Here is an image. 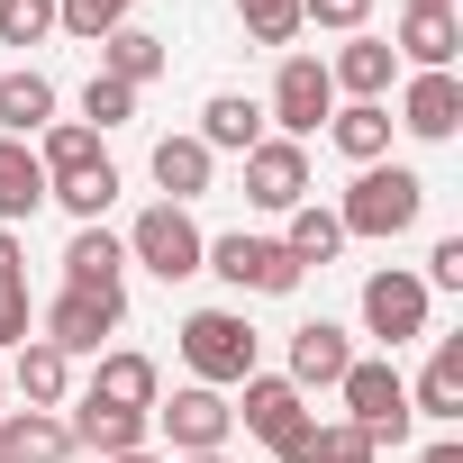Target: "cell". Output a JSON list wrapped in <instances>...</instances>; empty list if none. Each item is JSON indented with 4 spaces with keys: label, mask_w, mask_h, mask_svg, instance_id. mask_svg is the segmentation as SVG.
I'll return each instance as SVG.
<instances>
[{
    "label": "cell",
    "mask_w": 463,
    "mask_h": 463,
    "mask_svg": "<svg viewBox=\"0 0 463 463\" xmlns=\"http://www.w3.org/2000/svg\"><path fill=\"white\" fill-rule=\"evenodd\" d=\"M418 218H427V182H418L409 164H364L354 191L336 200V227H345V237H373V246L409 237Z\"/></svg>",
    "instance_id": "6da1fadb"
},
{
    "label": "cell",
    "mask_w": 463,
    "mask_h": 463,
    "mask_svg": "<svg viewBox=\"0 0 463 463\" xmlns=\"http://www.w3.org/2000/svg\"><path fill=\"white\" fill-rule=\"evenodd\" d=\"M255 327H246V309H191L182 318V364H191V382H209V391H237L246 373H255Z\"/></svg>",
    "instance_id": "7a4b0ae2"
},
{
    "label": "cell",
    "mask_w": 463,
    "mask_h": 463,
    "mask_svg": "<svg viewBox=\"0 0 463 463\" xmlns=\"http://www.w3.org/2000/svg\"><path fill=\"white\" fill-rule=\"evenodd\" d=\"M336 391H345V427H354L364 445H400V436L418 427V418H409V382H400V364H391V354H382V364H364V354H354Z\"/></svg>",
    "instance_id": "3957f363"
},
{
    "label": "cell",
    "mask_w": 463,
    "mask_h": 463,
    "mask_svg": "<svg viewBox=\"0 0 463 463\" xmlns=\"http://www.w3.org/2000/svg\"><path fill=\"white\" fill-rule=\"evenodd\" d=\"M200 273H218L227 291H255V300H291V291H300V264L282 255V237H246V227L209 237Z\"/></svg>",
    "instance_id": "277c9868"
},
{
    "label": "cell",
    "mask_w": 463,
    "mask_h": 463,
    "mask_svg": "<svg viewBox=\"0 0 463 463\" xmlns=\"http://www.w3.org/2000/svg\"><path fill=\"white\" fill-rule=\"evenodd\" d=\"M118 246H128V264H146L155 282H191V273H200V255H209L200 218H191V209H173V200L137 209V227H128Z\"/></svg>",
    "instance_id": "5b68a950"
},
{
    "label": "cell",
    "mask_w": 463,
    "mask_h": 463,
    "mask_svg": "<svg viewBox=\"0 0 463 463\" xmlns=\"http://www.w3.org/2000/svg\"><path fill=\"white\" fill-rule=\"evenodd\" d=\"M237 427H246V436H264V445L291 463V454L309 445L318 409H309V391H291L282 373H246V382H237Z\"/></svg>",
    "instance_id": "8992f818"
},
{
    "label": "cell",
    "mask_w": 463,
    "mask_h": 463,
    "mask_svg": "<svg viewBox=\"0 0 463 463\" xmlns=\"http://www.w3.org/2000/svg\"><path fill=\"white\" fill-rule=\"evenodd\" d=\"M264 118H273V128H282L291 146H309V137H318V128L336 118V82H327V55H282Z\"/></svg>",
    "instance_id": "52a82bcc"
},
{
    "label": "cell",
    "mask_w": 463,
    "mask_h": 463,
    "mask_svg": "<svg viewBox=\"0 0 463 463\" xmlns=\"http://www.w3.org/2000/svg\"><path fill=\"white\" fill-rule=\"evenodd\" d=\"M146 418L173 436V454H227V436H237V409H227V391H209V382H182Z\"/></svg>",
    "instance_id": "ba28073f"
},
{
    "label": "cell",
    "mask_w": 463,
    "mask_h": 463,
    "mask_svg": "<svg viewBox=\"0 0 463 463\" xmlns=\"http://www.w3.org/2000/svg\"><path fill=\"white\" fill-rule=\"evenodd\" d=\"M364 336H382V354H400V345H418L427 336V282L418 273H373L364 282Z\"/></svg>",
    "instance_id": "9c48e42d"
},
{
    "label": "cell",
    "mask_w": 463,
    "mask_h": 463,
    "mask_svg": "<svg viewBox=\"0 0 463 463\" xmlns=\"http://www.w3.org/2000/svg\"><path fill=\"white\" fill-rule=\"evenodd\" d=\"M118 318H128V300H91V291H55V309L37 318V336L73 364V354H109V336H118Z\"/></svg>",
    "instance_id": "30bf717a"
},
{
    "label": "cell",
    "mask_w": 463,
    "mask_h": 463,
    "mask_svg": "<svg viewBox=\"0 0 463 463\" xmlns=\"http://www.w3.org/2000/svg\"><path fill=\"white\" fill-rule=\"evenodd\" d=\"M246 200H255V209H300V200H309V146L264 137V146L246 155Z\"/></svg>",
    "instance_id": "8fae6325"
},
{
    "label": "cell",
    "mask_w": 463,
    "mask_h": 463,
    "mask_svg": "<svg viewBox=\"0 0 463 463\" xmlns=\"http://www.w3.org/2000/svg\"><path fill=\"white\" fill-rule=\"evenodd\" d=\"M64 291L128 300V246L109 237V227H73V246H64Z\"/></svg>",
    "instance_id": "7c38bea8"
},
{
    "label": "cell",
    "mask_w": 463,
    "mask_h": 463,
    "mask_svg": "<svg viewBox=\"0 0 463 463\" xmlns=\"http://www.w3.org/2000/svg\"><path fill=\"white\" fill-rule=\"evenodd\" d=\"M345 364H354V345H345V327L336 318H300L291 327V391H336L345 382Z\"/></svg>",
    "instance_id": "4fadbf2b"
},
{
    "label": "cell",
    "mask_w": 463,
    "mask_h": 463,
    "mask_svg": "<svg viewBox=\"0 0 463 463\" xmlns=\"http://www.w3.org/2000/svg\"><path fill=\"white\" fill-rule=\"evenodd\" d=\"M64 427H73V454H100V463H109V454H137V445L155 436V418H146V409H109V400H91V391L73 400V418H64Z\"/></svg>",
    "instance_id": "5bb4252c"
},
{
    "label": "cell",
    "mask_w": 463,
    "mask_h": 463,
    "mask_svg": "<svg viewBox=\"0 0 463 463\" xmlns=\"http://www.w3.org/2000/svg\"><path fill=\"white\" fill-rule=\"evenodd\" d=\"M391 128H409V137L445 146V137L463 128V82H454V73H409V91H400V118H391Z\"/></svg>",
    "instance_id": "9a60e30c"
},
{
    "label": "cell",
    "mask_w": 463,
    "mask_h": 463,
    "mask_svg": "<svg viewBox=\"0 0 463 463\" xmlns=\"http://www.w3.org/2000/svg\"><path fill=\"white\" fill-rule=\"evenodd\" d=\"M209 155H255L264 146V100H246V91H209V109H200V128H191Z\"/></svg>",
    "instance_id": "2e32d148"
},
{
    "label": "cell",
    "mask_w": 463,
    "mask_h": 463,
    "mask_svg": "<svg viewBox=\"0 0 463 463\" xmlns=\"http://www.w3.org/2000/svg\"><path fill=\"white\" fill-rule=\"evenodd\" d=\"M0 463H73V427L55 409H10L0 418Z\"/></svg>",
    "instance_id": "e0dca14e"
},
{
    "label": "cell",
    "mask_w": 463,
    "mask_h": 463,
    "mask_svg": "<svg viewBox=\"0 0 463 463\" xmlns=\"http://www.w3.org/2000/svg\"><path fill=\"white\" fill-rule=\"evenodd\" d=\"M391 55H409L418 73H454L463 19H454V10H400V46H391Z\"/></svg>",
    "instance_id": "ac0fdd59"
},
{
    "label": "cell",
    "mask_w": 463,
    "mask_h": 463,
    "mask_svg": "<svg viewBox=\"0 0 463 463\" xmlns=\"http://www.w3.org/2000/svg\"><path fill=\"white\" fill-rule=\"evenodd\" d=\"M209 164H218V155H209L200 137H155V155H146V173H155V191H164L173 209H191V200L209 191Z\"/></svg>",
    "instance_id": "d6986e66"
},
{
    "label": "cell",
    "mask_w": 463,
    "mask_h": 463,
    "mask_svg": "<svg viewBox=\"0 0 463 463\" xmlns=\"http://www.w3.org/2000/svg\"><path fill=\"white\" fill-rule=\"evenodd\" d=\"M409 418H436V427L463 418V336H436V354H427V373L409 391Z\"/></svg>",
    "instance_id": "ffe728a7"
},
{
    "label": "cell",
    "mask_w": 463,
    "mask_h": 463,
    "mask_svg": "<svg viewBox=\"0 0 463 463\" xmlns=\"http://www.w3.org/2000/svg\"><path fill=\"white\" fill-rule=\"evenodd\" d=\"M391 73H400V55H391L382 37H345V46L327 55V82H336L345 100H382V91H391Z\"/></svg>",
    "instance_id": "44dd1931"
},
{
    "label": "cell",
    "mask_w": 463,
    "mask_h": 463,
    "mask_svg": "<svg viewBox=\"0 0 463 463\" xmlns=\"http://www.w3.org/2000/svg\"><path fill=\"white\" fill-rule=\"evenodd\" d=\"M82 391H91V400H109V409H155V400H164V373H155L146 354H128V345H118V354H100V364H91V382H82Z\"/></svg>",
    "instance_id": "7402d4cb"
},
{
    "label": "cell",
    "mask_w": 463,
    "mask_h": 463,
    "mask_svg": "<svg viewBox=\"0 0 463 463\" xmlns=\"http://www.w3.org/2000/svg\"><path fill=\"white\" fill-rule=\"evenodd\" d=\"M164 64H173V55H164V37H155V28H137V19L100 37V73H109V82H128V91H146Z\"/></svg>",
    "instance_id": "603a6c76"
},
{
    "label": "cell",
    "mask_w": 463,
    "mask_h": 463,
    "mask_svg": "<svg viewBox=\"0 0 463 463\" xmlns=\"http://www.w3.org/2000/svg\"><path fill=\"white\" fill-rule=\"evenodd\" d=\"M64 391H73V364H64L46 336H28V345L10 354V400H28V409H55Z\"/></svg>",
    "instance_id": "cb8c5ba5"
},
{
    "label": "cell",
    "mask_w": 463,
    "mask_h": 463,
    "mask_svg": "<svg viewBox=\"0 0 463 463\" xmlns=\"http://www.w3.org/2000/svg\"><path fill=\"white\" fill-rule=\"evenodd\" d=\"M37 209H46V164H37V146L0 137V227H19V218H37Z\"/></svg>",
    "instance_id": "d4e9b609"
},
{
    "label": "cell",
    "mask_w": 463,
    "mask_h": 463,
    "mask_svg": "<svg viewBox=\"0 0 463 463\" xmlns=\"http://www.w3.org/2000/svg\"><path fill=\"white\" fill-rule=\"evenodd\" d=\"M46 118H55V82H46L37 64L0 73V137H19V146H28V137H37Z\"/></svg>",
    "instance_id": "484cf974"
},
{
    "label": "cell",
    "mask_w": 463,
    "mask_h": 463,
    "mask_svg": "<svg viewBox=\"0 0 463 463\" xmlns=\"http://www.w3.org/2000/svg\"><path fill=\"white\" fill-rule=\"evenodd\" d=\"M327 137H336L345 164H391V109H382V100H345V109L327 118Z\"/></svg>",
    "instance_id": "4316f807"
},
{
    "label": "cell",
    "mask_w": 463,
    "mask_h": 463,
    "mask_svg": "<svg viewBox=\"0 0 463 463\" xmlns=\"http://www.w3.org/2000/svg\"><path fill=\"white\" fill-rule=\"evenodd\" d=\"M291 227H282V255L309 273V264H336V246H345V227H336V209H318V200H300V209H282Z\"/></svg>",
    "instance_id": "83f0119b"
},
{
    "label": "cell",
    "mask_w": 463,
    "mask_h": 463,
    "mask_svg": "<svg viewBox=\"0 0 463 463\" xmlns=\"http://www.w3.org/2000/svg\"><path fill=\"white\" fill-rule=\"evenodd\" d=\"M37 164H46V182H64V173L100 164V137H91L82 118H46V128H37Z\"/></svg>",
    "instance_id": "f1b7e54d"
},
{
    "label": "cell",
    "mask_w": 463,
    "mask_h": 463,
    "mask_svg": "<svg viewBox=\"0 0 463 463\" xmlns=\"http://www.w3.org/2000/svg\"><path fill=\"white\" fill-rule=\"evenodd\" d=\"M46 200H64L82 227H100V209L118 200V164L100 155V164H82V173H64V182H46Z\"/></svg>",
    "instance_id": "f546056e"
},
{
    "label": "cell",
    "mask_w": 463,
    "mask_h": 463,
    "mask_svg": "<svg viewBox=\"0 0 463 463\" xmlns=\"http://www.w3.org/2000/svg\"><path fill=\"white\" fill-rule=\"evenodd\" d=\"M128 10H137V0H55V28L82 37V46H100L109 28H128Z\"/></svg>",
    "instance_id": "4dcf8cb0"
},
{
    "label": "cell",
    "mask_w": 463,
    "mask_h": 463,
    "mask_svg": "<svg viewBox=\"0 0 463 463\" xmlns=\"http://www.w3.org/2000/svg\"><path fill=\"white\" fill-rule=\"evenodd\" d=\"M128 118H137V91H128V82H109V73H91V82H82V128H91V137H109V128H128Z\"/></svg>",
    "instance_id": "1f68e13d"
},
{
    "label": "cell",
    "mask_w": 463,
    "mask_h": 463,
    "mask_svg": "<svg viewBox=\"0 0 463 463\" xmlns=\"http://www.w3.org/2000/svg\"><path fill=\"white\" fill-rule=\"evenodd\" d=\"M237 19L255 46H291L300 37V0H237Z\"/></svg>",
    "instance_id": "d6a6232c"
},
{
    "label": "cell",
    "mask_w": 463,
    "mask_h": 463,
    "mask_svg": "<svg viewBox=\"0 0 463 463\" xmlns=\"http://www.w3.org/2000/svg\"><path fill=\"white\" fill-rule=\"evenodd\" d=\"M55 37V0H0V46H46Z\"/></svg>",
    "instance_id": "836d02e7"
},
{
    "label": "cell",
    "mask_w": 463,
    "mask_h": 463,
    "mask_svg": "<svg viewBox=\"0 0 463 463\" xmlns=\"http://www.w3.org/2000/svg\"><path fill=\"white\" fill-rule=\"evenodd\" d=\"M373 454H382V445H364V436L336 418V427H309V445H300L291 463H373Z\"/></svg>",
    "instance_id": "e575fe53"
},
{
    "label": "cell",
    "mask_w": 463,
    "mask_h": 463,
    "mask_svg": "<svg viewBox=\"0 0 463 463\" xmlns=\"http://www.w3.org/2000/svg\"><path fill=\"white\" fill-rule=\"evenodd\" d=\"M373 0H300V28H336V37H364Z\"/></svg>",
    "instance_id": "d590c367"
},
{
    "label": "cell",
    "mask_w": 463,
    "mask_h": 463,
    "mask_svg": "<svg viewBox=\"0 0 463 463\" xmlns=\"http://www.w3.org/2000/svg\"><path fill=\"white\" fill-rule=\"evenodd\" d=\"M37 336V309H28V282H0V354H19Z\"/></svg>",
    "instance_id": "8d00e7d4"
},
{
    "label": "cell",
    "mask_w": 463,
    "mask_h": 463,
    "mask_svg": "<svg viewBox=\"0 0 463 463\" xmlns=\"http://www.w3.org/2000/svg\"><path fill=\"white\" fill-rule=\"evenodd\" d=\"M418 282H427V291H463V237H436V255H427Z\"/></svg>",
    "instance_id": "74e56055"
},
{
    "label": "cell",
    "mask_w": 463,
    "mask_h": 463,
    "mask_svg": "<svg viewBox=\"0 0 463 463\" xmlns=\"http://www.w3.org/2000/svg\"><path fill=\"white\" fill-rule=\"evenodd\" d=\"M0 282H28V255H19V237L0 227Z\"/></svg>",
    "instance_id": "f35d334b"
},
{
    "label": "cell",
    "mask_w": 463,
    "mask_h": 463,
    "mask_svg": "<svg viewBox=\"0 0 463 463\" xmlns=\"http://www.w3.org/2000/svg\"><path fill=\"white\" fill-rule=\"evenodd\" d=\"M418 463H463V445H454V436H436V445H427Z\"/></svg>",
    "instance_id": "ab89813d"
},
{
    "label": "cell",
    "mask_w": 463,
    "mask_h": 463,
    "mask_svg": "<svg viewBox=\"0 0 463 463\" xmlns=\"http://www.w3.org/2000/svg\"><path fill=\"white\" fill-rule=\"evenodd\" d=\"M109 463H164V454H146V445H137V454H109Z\"/></svg>",
    "instance_id": "60d3db41"
},
{
    "label": "cell",
    "mask_w": 463,
    "mask_h": 463,
    "mask_svg": "<svg viewBox=\"0 0 463 463\" xmlns=\"http://www.w3.org/2000/svg\"><path fill=\"white\" fill-rule=\"evenodd\" d=\"M173 463H227V454H173Z\"/></svg>",
    "instance_id": "b9f144b4"
},
{
    "label": "cell",
    "mask_w": 463,
    "mask_h": 463,
    "mask_svg": "<svg viewBox=\"0 0 463 463\" xmlns=\"http://www.w3.org/2000/svg\"><path fill=\"white\" fill-rule=\"evenodd\" d=\"M409 10H454V0H409Z\"/></svg>",
    "instance_id": "7bdbcfd3"
},
{
    "label": "cell",
    "mask_w": 463,
    "mask_h": 463,
    "mask_svg": "<svg viewBox=\"0 0 463 463\" xmlns=\"http://www.w3.org/2000/svg\"><path fill=\"white\" fill-rule=\"evenodd\" d=\"M0 418H10V373H0Z\"/></svg>",
    "instance_id": "ee69618b"
}]
</instances>
